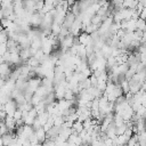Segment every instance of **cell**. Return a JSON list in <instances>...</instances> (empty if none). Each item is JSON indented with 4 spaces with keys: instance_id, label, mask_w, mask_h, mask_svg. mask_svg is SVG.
Returning <instances> with one entry per match:
<instances>
[{
    "instance_id": "5",
    "label": "cell",
    "mask_w": 146,
    "mask_h": 146,
    "mask_svg": "<svg viewBox=\"0 0 146 146\" xmlns=\"http://www.w3.org/2000/svg\"><path fill=\"white\" fill-rule=\"evenodd\" d=\"M27 65L31 67V68H36V67H39L40 65H41V63H40V60L38 59V58H35L34 56H32V57H30L29 59H27Z\"/></svg>"
},
{
    "instance_id": "4",
    "label": "cell",
    "mask_w": 146,
    "mask_h": 146,
    "mask_svg": "<svg viewBox=\"0 0 146 146\" xmlns=\"http://www.w3.org/2000/svg\"><path fill=\"white\" fill-rule=\"evenodd\" d=\"M31 48V47H30ZM30 48H25V49H21L19 51V57L23 62H27V59L30 57H32V54H31V49Z\"/></svg>"
},
{
    "instance_id": "1",
    "label": "cell",
    "mask_w": 146,
    "mask_h": 146,
    "mask_svg": "<svg viewBox=\"0 0 146 146\" xmlns=\"http://www.w3.org/2000/svg\"><path fill=\"white\" fill-rule=\"evenodd\" d=\"M18 110V105L16 104V102L15 100H8L5 105H3V111L7 113V115H9V116H13L14 115V113L16 112Z\"/></svg>"
},
{
    "instance_id": "8",
    "label": "cell",
    "mask_w": 146,
    "mask_h": 146,
    "mask_svg": "<svg viewBox=\"0 0 146 146\" xmlns=\"http://www.w3.org/2000/svg\"><path fill=\"white\" fill-rule=\"evenodd\" d=\"M136 26H137V30L145 31V30H146V21L139 17V18L136 21Z\"/></svg>"
},
{
    "instance_id": "7",
    "label": "cell",
    "mask_w": 146,
    "mask_h": 146,
    "mask_svg": "<svg viewBox=\"0 0 146 146\" xmlns=\"http://www.w3.org/2000/svg\"><path fill=\"white\" fill-rule=\"evenodd\" d=\"M9 40V33L7 30H2L0 31V44L1 43H7V41Z\"/></svg>"
},
{
    "instance_id": "10",
    "label": "cell",
    "mask_w": 146,
    "mask_h": 146,
    "mask_svg": "<svg viewBox=\"0 0 146 146\" xmlns=\"http://www.w3.org/2000/svg\"><path fill=\"white\" fill-rule=\"evenodd\" d=\"M22 116H23V112H22L19 108H18V110H17V111L14 113V115H13V117L15 119V121H18V120H23V119H22Z\"/></svg>"
},
{
    "instance_id": "12",
    "label": "cell",
    "mask_w": 146,
    "mask_h": 146,
    "mask_svg": "<svg viewBox=\"0 0 146 146\" xmlns=\"http://www.w3.org/2000/svg\"><path fill=\"white\" fill-rule=\"evenodd\" d=\"M0 146H3V143H2V138L0 137Z\"/></svg>"
},
{
    "instance_id": "11",
    "label": "cell",
    "mask_w": 146,
    "mask_h": 146,
    "mask_svg": "<svg viewBox=\"0 0 146 146\" xmlns=\"http://www.w3.org/2000/svg\"><path fill=\"white\" fill-rule=\"evenodd\" d=\"M8 132H9L8 128L6 127V124H5L3 122H1V124H0V135L3 136V135H6V133H8Z\"/></svg>"
},
{
    "instance_id": "9",
    "label": "cell",
    "mask_w": 146,
    "mask_h": 146,
    "mask_svg": "<svg viewBox=\"0 0 146 146\" xmlns=\"http://www.w3.org/2000/svg\"><path fill=\"white\" fill-rule=\"evenodd\" d=\"M121 88H122V91H123V94L124 95H127V94H129L130 92V88H129V82L125 80V81H123L121 84Z\"/></svg>"
},
{
    "instance_id": "6",
    "label": "cell",
    "mask_w": 146,
    "mask_h": 146,
    "mask_svg": "<svg viewBox=\"0 0 146 146\" xmlns=\"http://www.w3.org/2000/svg\"><path fill=\"white\" fill-rule=\"evenodd\" d=\"M72 130H73V132H75V133H78V135H79L80 132H82V131L84 130L83 123H82V122H80V121H75V122L73 123Z\"/></svg>"
},
{
    "instance_id": "13",
    "label": "cell",
    "mask_w": 146,
    "mask_h": 146,
    "mask_svg": "<svg viewBox=\"0 0 146 146\" xmlns=\"http://www.w3.org/2000/svg\"><path fill=\"white\" fill-rule=\"evenodd\" d=\"M144 44H145V47H146V43H144Z\"/></svg>"
},
{
    "instance_id": "2",
    "label": "cell",
    "mask_w": 146,
    "mask_h": 146,
    "mask_svg": "<svg viewBox=\"0 0 146 146\" xmlns=\"http://www.w3.org/2000/svg\"><path fill=\"white\" fill-rule=\"evenodd\" d=\"M75 19H76V16H75L71 10H68V11L66 13V16H65V18H64V23H63L62 26L67 27V29L70 30V29L72 27L73 23L75 22Z\"/></svg>"
},
{
    "instance_id": "3",
    "label": "cell",
    "mask_w": 146,
    "mask_h": 146,
    "mask_svg": "<svg viewBox=\"0 0 146 146\" xmlns=\"http://www.w3.org/2000/svg\"><path fill=\"white\" fill-rule=\"evenodd\" d=\"M3 123H5V124H6V127L8 128L9 132H11V131H13V130L16 128V121H15V119H14L13 116H9V115H7V117L5 119Z\"/></svg>"
}]
</instances>
